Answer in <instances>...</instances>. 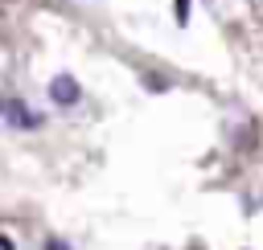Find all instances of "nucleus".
Masks as SVG:
<instances>
[{"label": "nucleus", "instance_id": "f257e3e1", "mask_svg": "<svg viewBox=\"0 0 263 250\" xmlns=\"http://www.w3.org/2000/svg\"><path fill=\"white\" fill-rule=\"evenodd\" d=\"M49 98H53L58 107H74V102L82 98V90H78V82H74L70 74H58V78L49 82Z\"/></svg>", "mask_w": 263, "mask_h": 250}, {"label": "nucleus", "instance_id": "f03ea898", "mask_svg": "<svg viewBox=\"0 0 263 250\" xmlns=\"http://www.w3.org/2000/svg\"><path fill=\"white\" fill-rule=\"evenodd\" d=\"M4 115H8V123H12V127H37V123H41L25 102H8V107H4Z\"/></svg>", "mask_w": 263, "mask_h": 250}, {"label": "nucleus", "instance_id": "7ed1b4c3", "mask_svg": "<svg viewBox=\"0 0 263 250\" xmlns=\"http://www.w3.org/2000/svg\"><path fill=\"white\" fill-rule=\"evenodd\" d=\"M177 20H181V25L189 20V0H177Z\"/></svg>", "mask_w": 263, "mask_h": 250}, {"label": "nucleus", "instance_id": "20e7f679", "mask_svg": "<svg viewBox=\"0 0 263 250\" xmlns=\"http://www.w3.org/2000/svg\"><path fill=\"white\" fill-rule=\"evenodd\" d=\"M45 250H70V246H66V242H58V238H53V242H45Z\"/></svg>", "mask_w": 263, "mask_h": 250}, {"label": "nucleus", "instance_id": "39448f33", "mask_svg": "<svg viewBox=\"0 0 263 250\" xmlns=\"http://www.w3.org/2000/svg\"><path fill=\"white\" fill-rule=\"evenodd\" d=\"M4 107H8V102H4V98H0V115H4Z\"/></svg>", "mask_w": 263, "mask_h": 250}]
</instances>
